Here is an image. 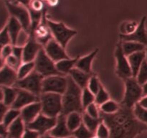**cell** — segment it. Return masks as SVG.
<instances>
[{
  "instance_id": "54",
  "label": "cell",
  "mask_w": 147,
  "mask_h": 138,
  "mask_svg": "<svg viewBox=\"0 0 147 138\" xmlns=\"http://www.w3.org/2000/svg\"><path fill=\"white\" fill-rule=\"evenodd\" d=\"M142 89H143V96L147 95V81L142 85Z\"/></svg>"
},
{
  "instance_id": "40",
  "label": "cell",
  "mask_w": 147,
  "mask_h": 138,
  "mask_svg": "<svg viewBox=\"0 0 147 138\" xmlns=\"http://www.w3.org/2000/svg\"><path fill=\"white\" fill-rule=\"evenodd\" d=\"M136 80H138L141 85H143L144 83L147 81V60H145L144 61L143 64L141 66L139 72L136 76Z\"/></svg>"
},
{
  "instance_id": "6",
  "label": "cell",
  "mask_w": 147,
  "mask_h": 138,
  "mask_svg": "<svg viewBox=\"0 0 147 138\" xmlns=\"http://www.w3.org/2000/svg\"><path fill=\"white\" fill-rule=\"evenodd\" d=\"M44 77L35 70L22 79H18L14 87L24 89L31 92L33 94L40 96L42 93V81Z\"/></svg>"
},
{
  "instance_id": "12",
  "label": "cell",
  "mask_w": 147,
  "mask_h": 138,
  "mask_svg": "<svg viewBox=\"0 0 147 138\" xmlns=\"http://www.w3.org/2000/svg\"><path fill=\"white\" fill-rule=\"evenodd\" d=\"M43 48L47 55L55 63L63 60V59L69 57L65 50V47H63L60 43H57L54 38L51 39L43 47Z\"/></svg>"
},
{
  "instance_id": "52",
  "label": "cell",
  "mask_w": 147,
  "mask_h": 138,
  "mask_svg": "<svg viewBox=\"0 0 147 138\" xmlns=\"http://www.w3.org/2000/svg\"><path fill=\"white\" fill-rule=\"evenodd\" d=\"M32 0H15L14 1L17 3H19L20 4H22L24 7H27V6L29 5V4H30V2Z\"/></svg>"
},
{
  "instance_id": "21",
  "label": "cell",
  "mask_w": 147,
  "mask_h": 138,
  "mask_svg": "<svg viewBox=\"0 0 147 138\" xmlns=\"http://www.w3.org/2000/svg\"><path fill=\"white\" fill-rule=\"evenodd\" d=\"M5 26L8 30L10 38H11V44L13 45H15L17 37H18L19 34L21 32L22 30H23L21 23L14 17L10 16L8 22Z\"/></svg>"
},
{
  "instance_id": "17",
  "label": "cell",
  "mask_w": 147,
  "mask_h": 138,
  "mask_svg": "<svg viewBox=\"0 0 147 138\" xmlns=\"http://www.w3.org/2000/svg\"><path fill=\"white\" fill-rule=\"evenodd\" d=\"M42 113V106L40 101H36L27 105L20 110V117L26 125L34 121Z\"/></svg>"
},
{
  "instance_id": "59",
  "label": "cell",
  "mask_w": 147,
  "mask_h": 138,
  "mask_svg": "<svg viewBox=\"0 0 147 138\" xmlns=\"http://www.w3.org/2000/svg\"><path fill=\"white\" fill-rule=\"evenodd\" d=\"M92 138H99V137H96V135H95V136L93 137H92Z\"/></svg>"
},
{
  "instance_id": "10",
  "label": "cell",
  "mask_w": 147,
  "mask_h": 138,
  "mask_svg": "<svg viewBox=\"0 0 147 138\" xmlns=\"http://www.w3.org/2000/svg\"><path fill=\"white\" fill-rule=\"evenodd\" d=\"M116 58V73L121 78L126 80L132 77L131 69L129 64L128 57L124 54L121 47V41L117 45L115 52Z\"/></svg>"
},
{
  "instance_id": "57",
  "label": "cell",
  "mask_w": 147,
  "mask_h": 138,
  "mask_svg": "<svg viewBox=\"0 0 147 138\" xmlns=\"http://www.w3.org/2000/svg\"><path fill=\"white\" fill-rule=\"evenodd\" d=\"M3 101V91L2 88L0 86V102Z\"/></svg>"
},
{
  "instance_id": "35",
  "label": "cell",
  "mask_w": 147,
  "mask_h": 138,
  "mask_svg": "<svg viewBox=\"0 0 147 138\" xmlns=\"http://www.w3.org/2000/svg\"><path fill=\"white\" fill-rule=\"evenodd\" d=\"M73 136L76 138H92L95 136V133L89 130L83 123L73 132Z\"/></svg>"
},
{
  "instance_id": "31",
  "label": "cell",
  "mask_w": 147,
  "mask_h": 138,
  "mask_svg": "<svg viewBox=\"0 0 147 138\" xmlns=\"http://www.w3.org/2000/svg\"><path fill=\"white\" fill-rule=\"evenodd\" d=\"M34 70V62H23L17 70L18 79L25 78Z\"/></svg>"
},
{
  "instance_id": "1",
  "label": "cell",
  "mask_w": 147,
  "mask_h": 138,
  "mask_svg": "<svg viewBox=\"0 0 147 138\" xmlns=\"http://www.w3.org/2000/svg\"><path fill=\"white\" fill-rule=\"evenodd\" d=\"M100 117L110 129L109 138H134L137 135L147 130V125L135 117L133 109L122 105L116 113L113 114L100 113Z\"/></svg>"
},
{
  "instance_id": "9",
  "label": "cell",
  "mask_w": 147,
  "mask_h": 138,
  "mask_svg": "<svg viewBox=\"0 0 147 138\" xmlns=\"http://www.w3.org/2000/svg\"><path fill=\"white\" fill-rule=\"evenodd\" d=\"M67 86V76L53 75L43 79L42 93H55L63 95Z\"/></svg>"
},
{
  "instance_id": "15",
  "label": "cell",
  "mask_w": 147,
  "mask_h": 138,
  "mask_svg": "<svg viewBox=\"0 0 147 138\" xmlns=\"http://www.w3.org/2000/svg\"><path fill=\"white\" fill-rule=\"evenodd\" d=\"M39 101H40V96H36L28 91L17 89V98L11 107L21 110L23 107L26 106L27 105L34 103V102Z\"/></svg>"
},
{
  "instance_id": "37",
  "label": "cell",
  "mask_w": 147,
  "mask_h": 138,
  "mask_svg": "<svg viewBox=\"0 0 147 138\" xmlns=\"http://www.w3.org/2000/svg\"><path fill=\"white\" fill-rule=\"evenodd\" d=\"M95 135L99 138H109L110 129L104 122L101 121L99 124L95 132Z\"/></svg>"
},
{
  "instance_id": "58",
  "label": "cell",
  "mask_w": 147,
  "mask_h": 138,
  "mask_svg": "<svg viewBox=\"0 0 147 138\" xmlns=\"http://www.w3.org/2000/svg\"><path fill=\"white\" fill-rule=\"evenodd\" d=\"M145 51H146V60H147V46L146 47V50H145Z\"/></svg>"
},
{
  "instance_id": "7",
  "label": "cell",
  "mask_w": 147,
  "mask_h": 138,
  "mask_svg": "<svg viewBox=\"0 0 147 138\" xmlns=\"http://www.w3.org/2000/svg\"><path fill=\"white\" fill-rule=\"evenodd\" d=\"M34 62V70L44 78L53 75H62L56 68L55 62L47 55L43 47L40 50Z\"/></svg>"
},
{
  "instance_id": "30",
  "label": "cell",
  "mask_w": 147,
  "mask_h": 138,
  "mask_svg": "<svg viewBox=\"0 0 147 138\" xmlns=\"http://www.w3.org/2000/svg\"><path fill=\"white\" fill-rule=\"evenodd\" d=\"M102 121V119L100 118L98 119H96V118L91 117L90 116H89L88 114L86 113V112H83V123L89 130L91 131L92 132L95 133L96 132V129H97L98 126L99 124L100 123V122Z\"/></svg>"
},
{
  "instance_id": "19",
  "label": "cell",
  "mask_w": 147,
  "mask_h": 138,
  "mask_svg": "<svg viewBox=\"0 0 147 138\" xmlns=\"http://www.w3.org/2000/svg\"><path fill=\"white\" fill-rule=\"evenodd\" d=\"M18 80L17 70L4 65L0 69V86H14Z\"/></svg>"
},
{
  "instance_id": "55",
  "label": "cell",
  "mask_w": 147,
  "mask_h": 138,
  "mask_svg": "<svg viewBox=\"0 0 147 138\" xmlns=\"http://www.w3.org/2000/svg\"><path fill=\"white\" fill-rule=\"evenodd\" d=\"M4 65H5V60H4V59L1 57V55H0V69H1V68L4 67Z\"/></svg>"
},
{
  "instance_id": "33",
  "label": "cell",
  "mask_w": 147,
  "mask_h": 138,
  "mask_svg": "<svg viewBox=\"0 0 147 138\" xmlns=\"http://www.w3.org/2000/svg\"><path fill=\"white\" fill-rule=\"evenodd\" d=\"M133 112L135 117L139 122L147 125V109L143 107L139 103H137L134 106Z\"/></svg>"
},
{
  "instance_id": "29",
  "label": "cell",
  "mask_w": 147,
  "mask_h": 138,
  "mask_svg": "<svg viewBox=\"0 0 147 138\" xmlns=\"http://www.w3.org/2000/svg\"><path fill=\"white\" fill-rule=\"evenodd\" d=\"M121 107V105L116 101L113 100H108L103 104L99 106L100 108V113L105 114H113L116 113L119 110Z\"/></svg>"
},
{
  "instance_id": "46",
  "label": "cell",
  "mask_w": 147,
  "mask_h": 138,
  "mask_svg": "<svg viewBox=\"0 0 147 138\" xmlns=\"http://www.w3.org/2000/svg\"><path fill=\"white\" fill-rule=\"evenodd\" d=\"M13 53V45L12 44H9L7 45L6 46H4L1 50L0 51V55H1V57L5 60L6 58L10 56L11 55H12Z\"/></svg>"
},
{
  "instance_id": "5",
  "label": "cell",
  "mask_w": 147,
  "mask_h": 138,
  "mask_svg": "<svg viewBox=\"0 0 147 138\" xmlns=\"http://www.w3.org/2000/svg\"><path fill=\"white\" fill-rule=\"evenodd\" d=\"M53 37L65 48L67 43L77 34V31L68 28L64 23L56 22L50 20H47Z\"/></svg>"
},
{
  "instance_id": "27",
  "label": "cell",
  "mask_w": 147,
  "mask_h": 138,
  "mask_svg": "<svg viewBox=\"0 0 147 138\" xmlns=\"http://www.w3.org/2000/svg\"><path fill=\"white\" fill-rule=\"evenodd\" d=\"M121 47L124 54L129 56L136 52L145 50L146 46L135 41H121Z\"/></svg>"
},
{
  "instance_id": "43",
  "label": "cell",
  "mask_w": 147,
  "mask_h": 138,
  "mask_svg": "<svg viewBox=\"0 0 147 138\" xmlns=\"http://www.w3.org/2000/svg\"><path fill=\"white\" fill-rule=\"evenodd\" d=\"M9 44H11V38L5 26L4 28L0 30V51L4 46Z\"/></svg>"
},
{
  "instance_id": "8",
  "label": "cell",
  "mask_w": 147,
  "mask_h": 138,
  "mask_svg": "<svg viewBox=\"0 0 147 138\" xmlns=\"http://www.w3.org/2000/svg\"><path fill=\"white\" fill-rule=\"evenodd\" d=\"M7 7L10 16L17 19L21 23L23 30L30 33L32 22L28 9L15 1H7Z\"/></svg>"
},
{
  "instance_id": "53",
  "label": "cell",
  "mask_w": 147,
  "mask_h": 138,
  "mask_svg": "<svg viewBox=\"0 0 147 138\" xmlns=\"http://www.w3.org/2000/svg\"><path fill=\"white\" fill-rule=\"evenodd\" d=\"M39 138H57V137H54L51 136L49 133H46L45 134V135H40V137ZM65 138H76V137L73 136H70V137H65Z\"/></svg>"
},
{
  "instance_id": "24",
  "label": "cell",
  "mask_w": 147,
  "mask_h": 138,
  "mask_svg": "<svg viewBox=\"0 0 147 138\" xmlns=\"http://www.w3.org/2000/svg\"><path fill=\"white\" fill-rule=\"evenodd\" d=\"M98 53V49L91 52L90 54L82 57H78L76 64V68L88 73H91V66L94 57Z\"/></svg>"
},
{
  "instance_id": "36",
  "label": "cell",
  "mask_w": 147,
  "mask_h": 138,
  "mask_svg": "<svg viewBox=\"0 0 147 138\" xmlns=\"http://www.w3.org/2000/svg\"><path fill=\"white\" fill-rule=\"evenodd\" d=\"M93 103H95V95L87 87L85 88L82 91V104L84 110L88 105Z\"/></svg>"
},
{
  "instance_id": "25",
  "label": "cell",
  "mask_w": 147,
  "mask_h": 138,
  "mask_svg": "<svg viewBox=\"0 0 147 138\" xmlns=\"http://www.w3.org/2000/svg\"><path fill=\"white\" fill-rule=\"evenodd\" d=\"M78 59V57L73 59L68 57V58L63 59V60L55 63L56 68H57L59 73H61L62 75H64V76L69 75L70 71L76 67Z\"/></svg>"
},
{
  "instance_id": "56",
  "label": "cell",
  "mask_w": 147,
  "mask_h": 138,
  "mask_svg": "<svg viewBox=\"0 0 147 138\" xmlns=\"http://www.w3.org/2000/svg\"><path fill=\"white\" fill-rule=\"evenodd\" d=\"M47 1L51 6H55L57 4V0H47Z\"/></svg>"
},
{
  "instance_id": "49",
  "label": "cell",
  "mask_w": 147,
  "mask_h": 138,
  "mask_svg": "<svg viewBox=\"0 0 147 138\" xmlns=\"http://www.w3.org/2000/svg\"><path fill=\"white\" fill-rule=\"evenodd\" d=\"M10 107L7 106L3 101L0 102V122H2L6 113Z\"/></svg>"
},
{
  "instance_id": "3",
  "label": "cell",
  "mask_w": 147,
  "mask_h": 138,
  "mask_svg": "<svg viewBox=\"0 0 147 138\" xmlns=\"http://www.w3.org/2000/svg\"><path fill=\"white\" fill-rule=\"evenodd\" d=\"M143 97L142 86L136 77H130L125 80V93L121 105L133 109Z\"/></svg>"
},
{
  "instance_id": "44",
  "label": "cell",
  "mask_w": 147,
  "mask_h": 138,
  "mask_svg": "<svg viewBox=\"0 0 147 138\" xmlns=\"http://www.w3.org/2000/svg\"><path fill=\"white\" fill-rule=\"evenodd\" d=\"M30 34L28 32L25 31L24 30H22L21 32L20 33V34H19L18 37H17V40L15 45L24 47L26 43L28 42L29 39H30Z\"/></svg>"
},
{
  "instance_id": "23",
  "label": "cell",
  "mask_w": 147,
  "mask_h": 138,
  "mask_svg": "<svg viewBox=\"0 0 147 138\" xmlns=\"http://www.w3.org/2000/svg\"><path fill=\"white\" fill-rule=\"evenodd\" d=\"M67 76H70L72 79L74 80L75 83L78 86H80L82 89H83L87 87L88 80L92 75L91 73H86V72L75 67Z\"/></svg>"
},
{
  "instance_id": "41",
  "label": "cell",
  "mask_w": 147,
  "mask_h": 138,
  "mask_svg": "<svg viewBox=\"0 0 147 138\" xmlns=\"http://www.w3.org/2000/svg\"><path fill=\"white\" fill-rule=\"evenodd\" d=\"M22 63L23 62L21 59L18 58L13 54L5 59V65L17 71Z\"/></svg>"
},
{
  "instance_id": "22",
  "label": "cell",
  "mask_w": 147,
  "mask_h": 138,
  "mask_svg": "<svg viewBox=\"0 0 147 138\" xmlns=\"http://www.w3.org/2000/svg\"><path fill=\"white\" fill-rule=\"evenodd\" d=\"M9 138H22L26 130V124L21 117H18L7 127Z\"/></svg>"
},
{
  "instance_id": "51",
  "label": "cell",
  "mask_w": 147,
  "mask_h": 138,
  "mask_svg": "<svg viewBox=\"0 0 147 138\" xmlns=\"http://www.w3.org/2000/svg\"><path fill=\"white\" fill-rule=\"evenodd\" d=\"M139 103L142 106H143V107L147 109V95H146V96H144L141 99V100L139 101Z\"/></svg>"
},
{
  "instance_id": "32",
  "label": "cell",
  "mask_w": 147,
  "mask_h": 138,
  "mask_svg": "<svg viewBox=\"0 0 147 138\" xmlns=\"http://www.w3.org/2000/svg\"><path fill=\"white\" fill-rule=\"evenodd\" d=\"M20 116V110L10 107L6 113L2 122L7 127H8L13 122Z\"/></svg>"
},
{
  "instance_id": "39",
  "label": "cell",
  "mask_w": 147,
  "mask_h": 138,
  "mask_svg": "<svg viewBox=\"0 0 147 138\" xmlns=\"http://www.w3.org/2000/svg\"><path fill=\"white\" fill-rule=\"evenodd\" d=\"M109 95L108 92L105 90L104 88L101 86L100 90L98 91L97 93L95 95V103L100 106V105L103 104L108 100H109Z\"/></svg>"
},
{
  "instance_id": "11",
  "label": "cell",
  "mask_w": 147,
  "mask_h": 138,
  "mask_svg": "<svg viewBox=\"0 0 147 138\" xmlns=\"http://www.w3.org/2000/svg\"><path fill=\"white\" fill-rule=\"evenodd\" d=\"M56 122L57 117H51L41 113L34 121L26 125V127L42 135L50 132L55 126Z\"/></svg>"
},
{
  "instance_id": "16",
  "label": "cell",
  "mask_w": 147,
  "mask_h": 138,
  "mask_svg": "<svg viewBox=\"0 0 147 138\" xmlns=\"http://www.w3.org/2000/svg\"><path fill=\"white\" fill-rule=\"evenodd\" d=\"M47 133L57 138H65L73 136V132L68 129L66 123V115L60 114L57 116V122L54 127Z\"/></svg>"
},
{
  "instance_id": "20",
  "label": "cell",
  "mask_w": 147,
  "mask_h": 138,
  "mask_svg": "<svg viewBox=\"0 0 147 138\" xmlns=\"http://www.w3.org/2000/svg\"><path fill=\"white\" fill-rule=\"evenodd\" d=\"M127 57L131 69L133 77H136L141 66L143 64L144 61L146 60V51L143 50V51L136 52Z\"/></svg>"
},
{
  "instance_id": "14",
  "label": "cell",
  "mask_w": 147,
  "mask_h": 138,
  "mask_svg": "<svg viewBox=\"0 0 147 138\" xmlns=\"http://www.w3.org/2000/svg\"><path fill=\"white\" fill-rule=\"evenodd\" d=\"M42 46L36 40L34 34H30L28 42L23 47L22 62L34 61Z\"/></svg>"
},
{
  "instance_id": "2",
  "label": "cell",
  "mask_w": 147,
  "mask_h": 138,
  "mask_svg": "<svg viewBox=\"0 0 147 138\" xmlns=\"http://www.w3.org/2000/svg\"><path fill=\"white\" fill-rule=\"evenodd\" d=\"M82 91L70 76H67V86L65 93L62 95L63 109L62 113L65 115L73 112L83 114L84 109L82 104Z\"/></svg>"
},
{
  "instance_id": "50",
  "label": "cell",
  "mask_w": 147,
  "mask_h": 138,
  "mask_svg": "<svg viewBox=\"0 0 147 138\" xmlns=\"http://www.w3.org/2000/svg\"><path fill=\"white\" fill-rule=\"evenodd\" d=\"M0 137L8 138V129L3 122H0Z\"/></svg>"
},
{
  "instance_id": "34",
  "label": "cell",
  "mask_w": 147,
  "mask_h": 138,
  "mask_svg": "<svg viewBox=\"0 0 147 138\" xmlns=\"http://www.w3.org/2000/svg\"><path fill=\"white\" fill-rule=\"evenodd\" d=\"M138 24L136 22H126L122 23L120 26L121 35H129L136 31L137 29Z\"/></svg>"
},
{
  "instance_id": "18",
  "label": "cell",
  "mask_w": 147,
  "mask_h": 138,
  "mask_svg": "<svg viewBox=\"0 0 147 138\" xmlns=\"http://www.w3.org/2000/svg\"><path fill=\"white\" fill-rule=\"evenodd\" d=\"M146 17H142L136 31L129 35H121L122 41H135L147 46V31L145 27Z\"/></svg>"
},
{
  "instance_id": "28",
  "label": "cell",
  "mask_w": 147,
  "mask_h": 138,
  "mask_svg": "<svg viewBox=\"0 0 147 138\" xmlns=\"http://www.w3.org/2000/svg\"><path fill=\"white\" fill-rule=\"evenodd\" d=\"M2 101L9 107H11L14 103L17 96V88L14 86H3Z\"/></svg>"
},
{
  "instance_id": "4",
  "label": "cell",
  "mask_w": 147,
  "mask_h": 138,
  "mask_svg": "<svg viewBox=\"0 0 147 138\" xmlns=\"http://www.w3.org/2000/svg\"><path fill=\"white\" fill-rule=\"evenodd\" d=\"M42 113L51 117H57L62 113V95L55 93H42L40 96Z\"/></svg>"
},
{
  "instance_id": "45",
  "label": "cell",
  "mask_w": 147,
  "mask_h": 138,
  "mask_svg": "<svg viewBox=\"0 0 147 138\" xmlns=\"http://www.w3.org/2000/svg\"><path fill=\"white\" fill-rule=\"evenodd\" d=\"M42 0H32L27 8L29 11L42 12L43 11Z\"/></svg>"
},
{
  "instance_id": "47",
  "label": "cell",
  "mask_w": 147,
  "mask_h": 138,
  "mask_svg": "<svg viewBox=\"0 0 147 138\" xmlns=\"http://www.w3.org/2000/svg\"><path fill=\"white\" fill-rule=\"evenodd\" d=\"M40 137V134L37 133V132L31 130V129L26 127L25 132H24V135H23L22 138H39Z\"/></svg>"
},
{
  "instance_id": "48",
  "label": "cell",
  "mask_w": 147,
  "mask_h": 138,
  "mask_svg": "<svg viewBox=\"0 0 147 138\" xmlns=\"http://www.w3.org/2000/svg\"><path fill=\"white\" fill-rule=\"evenodd\" d=\"M12 54L17 57L18 58L22 60V54H23V47L18 45H13V53Z\"/></svg>"
},
{
  "instance_id": "38",
  "label": "cell",
  "mask_w": 147,
  "mask_h": 138,
  "mask_svg": "<svg viewBox=\"0 0 147 138\" xmlns=\"http://www.w3.org/2000/svg\"><path fill=\"white\" fill-rule=\"evenodd\" d=\"M101 86H102L100 83V80L96 76H90V79L88 80V83L87 88L93 94L96 95L98 92V91L100 90Z\"/></svg>"
},
{
  "instance_id": "13",
  "label": "cell",
  "mask_w": 147,
  "mask_h": 138,
  "mask_svg": "<svg viewBox=\"0 0 147 138\" xmlns=\"http://www.w3.org/2000/svg\"><path fill=\"white\" fill-rule=\"evenodd\" d=\"M47 19L45 18V12L43 11L42 18L34 32V35L36 40L42 47H44L51 39L53 38L47 24Z\"/></svg>"
},
{
  "instance_id": "26",
  "label": "cell",
  "mask_w": 147,
  "mask_h": 138,
  "mask_svg": "<svg viewBox=\"0 0 147 138\" xmlns=\"http://www.w3.org/2000/svg\"><path fill=\"white\" fill-rule=\"evenodd\" d=\"M66 123L68 129L73 132L83 124V114L78 112L68 114L66 115Z\"/></svg>"
},
{
  "instance_id": "42",
  "label": "cell",
  "mask_w": 147,
  "mask_h": 138,
  "mask_svg": "<svg viewBox=\"0 0 147 138\" xmlns=\"http://www.w3.org/2000/svg\"><path fill=\"white\" fill-rule=\"evenodd\" d=\"M84 112H86L87 114H88L91 117L96 118V119H98L100 116V108H99V106H98L96 103H93L91 104L88 105L85 109Z\"/></svg>"
},
{
  "instance_id": "60",
  "label": "cell",
  "mask_w": 147,
  "mask_h": 138,
  "mask_svg": "<svg viewBox=\"0 0 147 138\" xmlns=\"http://www.w3.org/2000/svg\"><path fill=\"white\" fill-rule=\"evenodd\" d=\"M0 138H7V137H0Z\"/></svg>"
}]
</instances>
